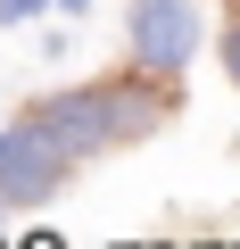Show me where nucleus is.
<instances>
[{"instance_id": "nucleus-1", "label": "nucleus", "mask_w": 240, "mask_h": 249, "mask_svg": "<svg viewBox=\"0 0 240 249\" xmlns=\"http://www.w3.org/2000/svg\"><path fill=\"white\" fill-rule=\"evenodd\" d=\"M166 75H125V83H75V91H50V100H33V116L50 124V133L75 150V158H91V150H108V142H141V133H158V124L174 116V100L158 91Z\"/></svg>"}, {"instance_id": "nucleus-2", "label": "nucleus", "mask_w": 240, "mask_h": 249, "mask_svg": "<svg viewBox=\"0 0 240 249\" xmlns=\"http://www.w3.org/2000/svg\"><path fill=\"white\" fill-rule=\"evenodd\" d=\"M66 166H83L50 124L25 108V124H9L0 133V199H17V208H33V199H50L58 183H66Z\"/></svg>"}, {"instance_id": "nucleus-3", "label": "nucleus", "mask_w": 240, "mask_h": 249, "mask_svg": "<svg viewBox=\"0 0 240 249\" xmlns=\"http://www.w3.org/2000/svg\"><path fill=\"white\" fill-rule=\"evenodd\" d=\"M199 0H133V67L141 75H182L199 58Z\"/></svg>"}, {"instance_id": "nucleus-4", "label": "nucleus", "mask_w": 240, "mask_h": 249, "mask_svg": "<svg viewBox=\"0 0 240 249\" xmlns=\"http://www.w3.org/2000/svg\"><path fill=\"white\" fill-rule=\"evenodd\" d=\"M224 75H232V91H240V0H232V17H224Z\"/></svg>"}, {"instance_id": "nucleus-5", "label": "nucleus", "mask_w": 240, "mask_h": 249, "mask_svg": "<svg viewBox=\"0 0 240 249\" xmlns=\"http://www.w3.org/2000/svg\"><path fill=\"white\" fill-rule=\"evenodd\" d=\"M33 9H42V0H0V25H25Z\"/></svg>"}, {"instance_id": "nucleus-6", "label": "nucleus", "mask_w": 240, "mask_h": 249, "mask_svg": "<svg viewBox=\"0 0 240 249\" xmlns=\"http://www.w3.org/2000/svg\"><path fill=\"white\" fill-rule=\"evenodd\" d=\"M17 249H66V241H58V232H33V241H17Z\"/></svg>"}, {"instance_id": "nucleus-7", "label": "nucleus", "mask_w": 240, "mask_h": 249, "mask_svg": "<svg viewBox=\"0 0 240 249\" xmlns=\"http://www.w3.org/2000/svg\"><path fill=\"white\" fill-rule=\"evenodd\" d=\"M58 9H66V17H83V9H91V0H58Z\"/></svg>"}, {"instance_id": "nucleus-8", "label": "nucleus", "mask_w": 240, "mask_h": 249, "mask_svg": "<svg viewBox=\"0 0 240 249\" xmlns=\"http://www.w3.org/2000/svg\"><path fill=\"white\" fill-rule=\"evenodd\" d=\"M0 249H9V241H0Z\"/></svg>"}]
</instances>
